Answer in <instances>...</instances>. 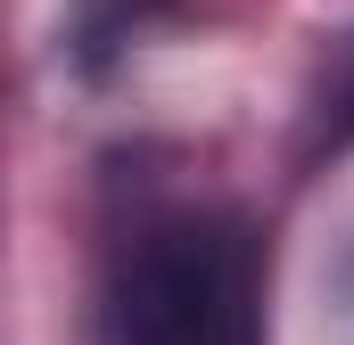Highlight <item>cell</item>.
Masks as SVG:
<instances>
[{
    "mask_svg": "<svg viewBox=\"0 0 354 345\" xmlns=\"http://www.w3.org/2000/svg\"><path fill=\"white\" fill-rule=\"evenodd\" d=\"M107 345H264V239L231 206L140 222L107 279Z\"/></svg>",
    "mask_w": 354,
    "mask_h": 345,
    "instance_id": "6da1fadb",
    "label": "cell"
}]
</instances>
